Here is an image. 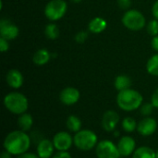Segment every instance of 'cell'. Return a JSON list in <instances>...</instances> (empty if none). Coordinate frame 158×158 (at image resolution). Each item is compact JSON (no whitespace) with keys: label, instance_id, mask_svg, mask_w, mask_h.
Returning <instances> with one entry per match:
<instances>
[{"label":"cell","instance_id":"cell-1","mask_svg":"<svg viewBox=\"0 0 158 158\" xmlns=\"http://www.w3.org/2000/svg\"><path fill=\"white\" fill-rule=\"evenodd\" d=\"M31 143L30 135L20 130L9 132L3 142L4 149L9 152L12 156H20L29 151Z\"/></svg>","mask_w":158,"mask_h":158},{"label":"cell","instance_id":"cell-2","mask_svg":"<svg viewBox=\"0 0 158 158\" xmlns=\"http://www.w3.org/2000/svg\"><path fill=\"white\" fill-rule=\"evenodd\" d=\"M116 101L118 106L121 110L126 112H132L142 106L143 97L140 92L130 88L118 92Z\"/></svg>","mask_w":158,"mask_h":158},{"label":"cell","instance_id":"cell-3","mask_svg":"<svg viewBox=\"0 0 158 158\" xmlns=\"http://www.w3.org/2000/svg\"><path fill=\"white\" fill-rule=\"evenodd\" d=\"M3 103L6 110L14 115L19 116L26 113L29 107L28 98L19 92H11L6 94Z\"/></svg>","mask_w":158,"mask_h":158},{"label":"cell","instance_id":"cell-4","mask_svg":"<svg viewBox=\"0 0 158 158\" xmlns=\"http://www.w3.org/2000/svg\"><path fill=\"white\" fill-rule=\"evenodd\" d=\"M74 145L77 149L87 152L95 148L98 143L96 133L91 130H81L73 136Z\"/></svg>","mask_w":158,"mask_h":158},{"label":"cell","instance_id":"cell-5","mask_svg":"<svg viewBox=\"0 0 158 158\" xmlns=\"http://www.w3.org/2000/svg\"><path fill=\"white\" fill-rule=\"evenodd\" d=\"M121 22L125 28L132 31H139L146 26L144 15L137 9L126 10L122 16Z\"/></svg>","mask_w":158,"mask_h":158},{"label":"cell","instance_id":"cell-6","mask_svg":"<svg viewBox=\"0 0 158 158\" xmlns=\"http://www.w3.org/2000/svg\"><path fill=\"white\" fill-rule=\"evenodd\" d=\"M68 10V4L65 0H50L44 7V16L51 22L61 19Z\"/></svg>","mask_w":158,"mask_h":158},{"label":"cell","instance_id":"cell-7","mask_svg":"<svg viewBox=\"0 0 158 158\" xmlns=\"http://www.w3.org/2000/svg\"><path fill=\"white\" fill-rule=\"evenodd\" d=\"M95 155L97 158H120L118 145L109 140H104L97 143Z\"/></svg>","mask_w":158,"mask_h":158},{"label":"cell","instance_id":"cell-8","mask_svg":"<svg viewBox=\"0 0 158 158\" xmlns=\"http://www.w3.org/2000/svg\"><path fill=\"white\" fill-rule=\"evenodd\" d=\"M56 151H69L74 144L73 137L67 131H58L52 140Z\"/></svg>","mask_w":158,"mask_h":158},{"label":"cell","instance_id":"cell-9","mask_svg":"<svg viewBox=\"0 0 158 158\" xmlns=\"http://www.w3.org/2000/svg\"><path fill=\"white\" fill-rule=\"evenodd\" d=\"M19 34V27L8 19H1L0 20V37L8 41L16 39Z\"/></svg>","mask_w":158,"mask_h":158},{"label":"cell","instance_id":"cell-10","mask_svg":"<svg viewBox=\"0 0 158 158\" xmlns=\"http://www.w3.org/2000/svg\"><path fill=\"white\" fill-rule=\"evenodd\" d=\"M157 130V121L152 117H145L138 122L137 131L143 137L153 135Z\"/></svg>","mask_w":158,"mask_h":158},{"label":"cell","instance_id":"cell-11","mask_svg":"<svg viewBox=\"0 0 158 158\" xmlns=\"http://www.w3.org/2000/svg\"><path fill=\"white\" fill-rule=\"evenodd\" d=\"M81 98L80 91L75 87H66L59 94V100L65 106H73Z\"/></svg>","mask_w":158,"mask_h":158},{"label":"cell","instance_id":"cell-12","mask_svg":"<svg viewBox=\"0 0 158 158\" xmlns=\"http://www.w3.org/2000/svg\"><path fill=\"white\" fill-rule=\"evenodd\" d=\"M119 122V116L115 110H107L102 117L101 125L106 132H114Z\"/></svg>","mask_w":158,"mask_h":158},{"label":"cell","instance_id":"cell-13","mask_svg":"<svg viewBox=\"0 0 158 158\" xmlns=\"http://www.w3.org/2000/svg\"><path fill=\"white\" fill-rule=\"evenodd\" d=\"M118 148L120 154V156L127 157L131 155L136 150V142L131 136H122L118 143Z\"/></svg>","mask_w":158,"mask_h":158},{"label":"cell","instance_id":"cell-14","mask_svg":"<svg viewBox=\"0 0 158 158\" xmlns=\"http://www.w3.org/2000/svg\"><path fill=\"white\" fill-rule=\"evenodd\" d=\"M55 150L56 148L52 141L48 139H43L37 143L36 154L40 158H51L55 155L54 154Z\"/></svg>","mask_w":158,"mask_h":158},{"label":"cell","instance_id":"cell-15","mask_svg":"<svg viewBox=\"0 0 158 158\" xmlns=\"http://www.w3.org/2000/svg\"><path fill=\"white\" fill-rule=\"evenodd\" d=\"M6 81L7 85L12 89H19L24 82L22 73L16 69H12L7 71L6 75Z\"/></svg>","mask_w":158,"mask_h":158},{"label":"cell","instance_id":"cell-16","mask_svg":"<svg viewBox=\"0 0 158 158\" xmlns=\"http://www.w3.org/2000/svg\"><path fill=\"white\" fill-rule=\"evenodd\" d=\"M107 27V22L105 19L101 18V17H95L93 19H91V21L88 24V30L89 31H91L92 33H101L103 32Z\"/></svg>","mask_w":158,"mask_h":158},{"label":"cell","instance_id":"cell-17","mask_svg":"<svg viewBox=\"0 0 158 158\" xmlns=\"http://www.w3.org/2000/svg\"><path fill=\"white\" fill-rule=\"evenodd\" d=\"M51 58H52V54L47 49L41 48L34 53L32 56V62L36 66H44L47 64Z\"/></svg>","mask_w":158,"mask_h":158},{"label":"cell","instance_id":"cell-18","mask_svg":"<svg viewBox=\"0 0 158 158\" xmlns=\"http://www.w3.org/2000/svg\"><path fill=\"white\" fill-rule=\"evenodd\" d=\"M33 125V118L31 114L23 113L18 118V127L20 131L28 132Z\"/></svg>","mask_w":158,"mask_h":158},{"label":"cell","instance_id":"cell-19","mask_svg":"<svg viewBox=\"0 0 158 158\" xmlns=\"http://www.w3.org/2000/svg\"><path fill=\"white\" fill-rule=\"evenodd\" d=\"M114 86L118 92H121L127 89H130L131 86V79L124 74L118 75L114 81Z\"/></svg>","mask_w":158,"mask_h":158},{"label":"cell","instance_id":"cell-20","mask_svg":"<svg viewBox=\"0 0 158 158\" xmlns=\"http://www.w3.org/2000/svg\"><path fill=\"white\" fill-rule=\"evenodd\" d=\"M81 120L79 117H77L76 115H70L68 117L67 121H66V126L67 129L70 131V132H74L77 133L78 131H80L81 130Z\"/></svg>","mask_w":158,"mask_h":158},{"label":"cell","instance_id":"cell-21","mask_svg":"<svg viewBox=\"0 0 158 158\" xmlns=\"http://www.w3.org/2000/svg\"><path fill=\"white\" fill-rule=\"evenodd\" d=\"M132 158H156V153L151 147L141 146L135 150Z\"/></svg>","mask_w":158,"mask_h":158},{"label":"cell","instance_id":"cell-22","mask_svg":"<svg viewBox=\"0 0 158 158\" xmlns=\"http://www.w3.org/2000/svg\"><path fill=\"white\" fill-rule=\"evenodd\" d=\"M147 72L155 77H158V53L153 55L146 63Z\"/></svg>","mask_w":158,"mask_h":158},{"label":"cell","instance_id":"cell-23","mask_svg":"<svg viewBox=\"0 0 158 158\" xmlns=\"http://www.w3.org/2000/svg\"><path fill=\"white\" fill-rule=\"evenodd\" d=\"M44 34L49 40H56L59 36V28L56 24L50 22L44 28Z\"/></svg>","mask_w":158,"mask_h":158},{"label":"cell","instance_id":"cell-24","mask_svg":"<svg viewBox=\"0 0 158 158\" xmlns=\"http://www.w3.org/2000/svg\"><path fill=\"white\" fill-rule=\"evenodd\" d=\"M137 126H138L137 121L131 117H127V118H123V120L121 122V127H122L123 131L128 133H131V132L137 131Z\"/></svg>","mask_w":158,"mask_h":158},{"label":"cell","instance_id":"cell-25","mask_svg":"<svg viewBox=\"0 0 158 158\" xmlns=\"http://www.w3.org/2000/svg\"><path fill=\"white\" fill-rule=\"evenodd\" d=\"M146 31L148 32V34H150L151 36H156L158 35V20L154 19L152 20H150L147 25H146Z\"/></svg>","mask_w":158,"mask_h":158},{"label":"cell","instance_id":"cell-26","mask_svg":"<svg viewBox=\"0 0 158 158\" xmlns=\"http://www.w3.org/2000/svg\"><path fill=\"white\" fill-rule=\"evenodd\" d=\"M154 108H155V106H153L152 103H145V104H143L139 109H140L141 114L145 118V117H150L152 115Z\"/></svg>","mask_w":158,"mask_h":158},{"label":"cell","instance_id":"cell-27","mask_svg":"<svg viewBox=\"0 0 158 158\" xmlns=\"http://www.w3.org/2000/svg\"><path fill=\"white\" fill-rule=\"evenodd\" d=\"M74 39H75L76 43L83 44L88 39V33L86 31H81L76 33V35L74 36Z\"/></svg>","mask_w":158,"mask_h":158},{"label":"cell","instance_id":"cell-28","mask_svg":"<svg viewBox=\"0 0 158 158\" xmlns=\"http://www.w3.org/2000/svg\"><path fill=\"white\" fill-rule=\"evenodd\" d=\"M118 5L121 9L129 10V9H131L132 1L131 0H118Z\"/></svg>","mask_w":158,"mask_h":158},{"label":"cell","instance_id":"cell-29","mask_svg":"<svg viewBox=\"0 0 158 158\" xmlns=\"http://www.w3.org/2000/svg\"><path fill=\"white\" fill-rule=\"evenodd\" d=\"M9 41L3 38V37H0V51L2 53H5L6 52L8 49H9Z\"/></svg>","mask_w":158,"mask_h":158},{"label":"cell","instance_id":"cell-30","mask_svg":"<svg viewBox=\"0 0 158 158\" xmlns=\"http://www.w3.org/2000/svg\"><path fill=\"white\" fill-rule=\"evenodd\" d=\"M52 158H72L68 151H57Z\"/></svg>","mask_w":158,"mask_h":158},{"label":"cell","instance_id":"cell-31","mask_svg":"<svg viewBox=\"0 0 158 158\" xmlns=\"http://www.w3.org/2000/svg\"><path fill=\"white\" fill-rule=\"evenodd\" d=\"M151 103L153 104V106H155L156 109H158V88L154 91V93L152 94Z\"/></svg>","mask_w":158,"mask_h":158},{"label":"cell","instance_id":"cell-32","mask_svg":"<svg viewBox=\"0 0 158 158\" xmlns=\"http://www.w3.org/2000/svg\"><path fill=\"white\" fill-rule=\"evenodd\" d=\"M16 158H40L38 156L37 154H33V153H30V152H27L25 154H22L20 156H18Z\"/></svg>","mask_w":158,"mask_h":158},{"label":"cell","instance_id":"cell-33","mask_svg":"<svg viewBox=\"0 0 158 158\" xmlns=\"http://www.w3.org/2000/svg\"><path fill=\"white\" fill-rule=\"evenodd\" d=\"M152 14L154 18L158 20V0H156L152 6Z\"/></svg>","mask_w":158,"mask_h":158},{"label":"cell","instance_id":"cell-34","mask_svg":"<svg viewBox=\"0 0 158 158\" xmlns=\"http://www.w3.org/2000/svg\"><path fill=\"white\" fill-rule=\"evenodd\" d=\"M151 46L152 48L158 53V35L156 36H154L152 38V41H151Z\"/></svg>","mask_w":158,"mask_h":158},{"label":"cell","instance_id":"cell-35","mask_svg":"<svg viewBox=\"0 0 158 158\" xmlns=\"http://www.w3.org/2000/svg\"><path fill=\"white\" fill-rule=\"evenodd\" d=\"M0 158H12V155L9 152H7L6 150L4 149L2 151L1 155H0Z\"/></svg>","mask_w":158,"mask_h":158},{"label":"cell","instance_id":"cell-36","mask_svg":"<svg viewBox=\"0 0 158 158\" xmlns=\"http://www.w3.org/2000/svg\"><path fill=\"white\" fill-rule=\"evenodd\" d=\"M72 2H74V3H81L82 0H71Z\"/></svg>","mask_w":158,"mask_h":158},{"label":"cell","instance_id":"cell-37","mask_svg":"<svg viewBox=\"0 0 158 158\" xmlns=\"http://www.w3.org/2000/svg\"><path fill=\"white\" fill-rule=\"evenodd\" d=\"M156 158H158V149L156 150Z\"/></svg>","mask_w":158,"mask_h":158}]
</instances>
